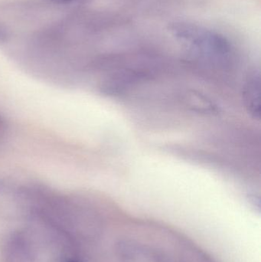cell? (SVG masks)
Masks as SVG:
<instances>
[{
    "mask_svg": "<svg viewBox=\"0 0 261 262\" xmlns=\"http://www.w3.org/2000/svg\"><path fill=\"white\" fill-rule=\"evenodd\" d=\"M169 30L178 40L189 46L204 63L222 70L229 68L231 46L223 35L183 21L171 23Z\"/></svg>",
    "mask_w": 261,
    "mask_h": 262,
    "instance_id": "obj_1",
    "label": "cell"
},
{
    "mask_svg": "<svg viewBox=\"0 0 261 262\" xmlns=\"http://www.w3.org/2000/svg\"><path fill=\"white\" fill-rule=\"evenodd\" d=\"M260 72H251L245 81L243 90L244 104L248 113L254 119H260Z\"/></svg>",
    "mask_w": 261,
    "mask_h": 262,
    "instance_id": "obj_2",
    "label": "cell"
},
{
    "mask_svg": "<svg viewBox=\"0 0 261 262\" xmlns=\"http://www.w3.org/2000/svg\"><path fill=\"white\" fill-rule=\"evenodd\" d=\"M184 101L195 112L205 114H216L219 112L218 106L208 97L199 92H188L185 95Z\"/></svg>",
    "mask_w": 261,
    "mask_h": 262,
    "instance_id": "obj_3",
    "label": "cell"
},
{
    "mask_svg": "<svg viewBox=\"0 0 261 262\" xmlns=\"http://www.w3.org/2000/svg\"><path fill=\"white\" fill-rule=\"evenodd\" d=\"M51 1L54 2L55 3H68L70 2L75 1V0H51Z\"/></svg>",
    "mask_w": 261,
    "mask_h": 262,
    "instance_id": "obj_4",
    "label": "cell"
},
{
    "mask_svg": "<svg viewBox=\"0 0 261 262\" xmlns=\"http://www.w3.org/2000/svg\"><path fill=\"white\" fill-rule=\"evenodd\" d=\"M3 121L0 119V135H1L2 132H3Z\"/></svg>",
    "mask_w": 261,
    "mask_h": 262,
    "instance_id": "obj_5",
    "label": "cell"
},
{
    "mask_svg": "<svg viewBox=\"0 0 261 262\" xmlns=\"http://www.w3.org/2000/svg\"><path fill=\"white\" fill-rule=\"evenodd\" d=\"M67 262H78V261H76V260H69V261H67Z\"/></svg>",
    "mask_w": 261,
    "mask_h": 262,
    "instance_id": "obj_6",
    "label": "cell"
}]
</instances>
